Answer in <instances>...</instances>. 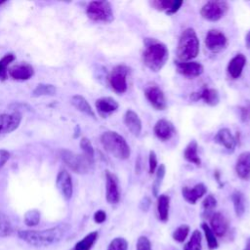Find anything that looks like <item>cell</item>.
<instances>
[{"label":"cell","mask_w":250,"mask_h":250,"mask_svg":"<svg viewBox=\"0 0 250 250\" xmlns=\"http://www.w3.org/2000/svg\"><path fill=\"white\" fill-rule=\"evenodd\" d=\"M214 140L216 143L225 146L228 150H230V151L234 150V147L236 145V140L228 128H223V129L219 130L218 133L216 134Z\"/></svg>","instance_id":"24"},{"label":"cell","mask_w":250,"mask_h":250,"mask_svg":"<svg viewBox=\"0 0 250 250\" xmlns=\"http://www.w3.org/2000/svg\"><path fill=\"white\" fill-rule=\"evenodd\" d=\"M21 119L22 115L18 111L12 113H0V137L10 134L18 129Z\"/></svg>","instance_id":"9"},{"label":"cell","mask_w":250,"mask_h":250,"mask_svg":"<svg viewBox=\"0 0 250 250\" xmlns=\"http://www.w3.org/2000/svg\"><path fill=\"white\" fill-rule=\"evenodd\" d=\"M71 104L80 112L96 119V113L94 109L92 108L91 104L88 103V101L81 95H74L71 97Z\"/></svg>","instance_id":"25"},{"label":"cell","mask_w":250,"mask_h":250,"mask_svg":"<svg viewBox=\"0 0 250 250\" xmlns=\"http://www.w3.org/2000/svg\"><path fill=\"white\" fill-rule=\"evenodd\" d=\"M98 239V231H92L79 240L72 250H91L96 240Z\"/></svg>","instance_id":"29"},{"label":"cell","mask_w":250,"mask_h":250,"mask_svg":"<svg viewBox=\"0 0 250 250\" xmlns=\"http://www.w3.org/2000/svg\"><path fill=\"white\" fill-rule=\"evenodd\" d=\"M217 206V200L213 194H208L205 199L202 202V207H203V214L206 217H210L214 212V208Z\"/></svg>","instance_id":"36"},{"label":"cell","mask_w":250,"mask_h":250,"mask_svg":"<svg viewBox=\"0 0 250 250\" xmlns=\"http://www.w3.org/2000/svg\"><path fill=\"white\" fill-rule=\"evenodd\" d=\"M231 200L233 203V208L235 215L237 217H242L245 213V197L240 190H234L231 194Z\"/></svg>","instance_id":"28"},{"label":"cell","mask_w":250,"mask_h":250,"mask_svg":"<svg viewBox=\"0 0 250 250\" xmlns=\"http://www.w3.org/2000/svg\"><path fill=\"white\" fill-rule=\"evenodd\" d=\"M69 229L66 224L58 225L56 227L35 230V229H21L19 230L18 235L21 239L35 247H46L61 241Z\"/></svg>","instance_id":"1"},{"label":"cell","mask_w":250,"mask_h":250,"mask_svg":"<svg viewBox=\"0 0 250 250\" xmlns=\"http://www.w3.org/2000/svg\"><path fill=\"white\" fill-rule=\"evenodd\" d=\"M24 224L28 227H34L37 226L40 222V212L36 209L28 210L23 217Z\"/></svg>","instance_id":"37"},{"label":"cell","mask_w":250,"mask_h":250,"mask_svg":"<svg viewBox=\"0 0 250 250\" xmlns=\"http://www.w3.org/2000/svg\"><path fill=\"white\" fill-rule=\"evenodd\" d=\"M106 219V214L104 210H98L95 212L94 214V221L97 223V224H102L105 221Z\"/></svg>","instance_id":"45"},{"label":"cell","mask_w":250,"mask_h":250,"mask_svg":"<svg viewBox=\"0 0 250 250\" xmlns=\"http://www.w3.org/2000/svg\"><path fill=\"white\" fill-rule=\"evenodd\" d=\"M170 197L166 194H160L157 197V214L161 222L165 223L169 218Z\"/></svg>","instance_id":"27"},{"label":"cell","mask_w":250,"mask_h":250,"mask_svg":"<svg viewBox=\"0 0 250 250\" xmlns=\"http://www.w3.org/2000/svg\"><path fill=\"white\" fill-rule=\"evenodd\" d=\"M236 175L242 180L250 179V151L239 154L235 164Z\"/></svg>","instance_id":"20"},{"label":"cell","mask_w":250,"mask_h":250,"mask_svg":"<svg viewBox=\"0 0 250 250\" xmlns=\"http://www.w3.org/2000/svg\"><path fill=\"white\" fill-rule=\"evenodd\" d=\"M57 92V88L52 84L40 83L38 84L31 93V96L34 98L42 97V96H54Z\"/></svg>","instance_id":"30"},{"label":"cell","mask_w":250,"mask_h":250,"mask_svg":"<svg viewBox=\"0 0 250 250\" xmlns=\"http://www.w3.org/2000/svg\"><path fill=\"white\" fill-rule=\"evenodd\" d=\"M145 96L148 103L157 110H163L167 106V102L163 91L156 85L146 88Z\"/></svg>","instance_id":"12"},{"label":"cell","mask_w":250,"mask_h":250,"mask_svg":"<svg viewBox=\"0 0 250 250\" xmlns=\"http://www.w3.org/2000/svg\"><path fill=\"white\" fill-rule=\"evenodd\" d=\"M243 250H250V237L247 239L246 244H245V247H244Z\"/></svg>","instance_id":"50"},{"label":"cell","mask_w":250,"mask_h":250,"mask_svg":"<svg viewBox=\"0 0 250 250\" xmlns=\"http://www.w3.org/2000/svg\"><path fill=\"white\" fill-rule=\"evenodd\" d=\"M80 147L82 150V154L92 163L95 162V150L92 146L90 140L86 137H83L80 141Z\"/></svg>","instance_id":"34"},{"label":"cell","mask_w":250,"mask_h":250,"mask_svg":"<svg viewBox=\"0 0 250 250\" xmlns=\"http://www.w3.org/2000/svg\"><path fill=\"white\" fill-rule=\"evenodd\" d=\"M8 74L15 80L25 81L34 75V68L28 62H20L12 65L8 69Z\"/></svg>","instance_id":"14"},{"label":"cell","mask_w":250,"mask_h":250,"mask_svg":"<svg viewBox=\"0 0 250 250\" xmlns=\"http://www.w3.org/2000/svg\"><path fill=\"white\" fill-rule=\"evenodd\" d=\"M129 68L125 64L114 66L108 74L107 81L110 88L117 94H123L127 91V75Z\"/></svg>","instance_id":"7"},{"label":"cell","mask_w":250,"mask_h":250,"mask_svg":"<svg viewBox=\"0 0 250 250\" xmlns=\"http://www.w3.org/2000/svg\"><path fill=\"white\" fill-rule=\"evenodd\" d=\"M56 186L65 200H69L73 194V184L70 174L65 170L62 169L56 179Z\"/></svg>","instance_id":"13"},{"label":"cell","mask_w":250,"mask_h":250,"mask_svg":"<svg viewBox=\"0 0 250 250\" xmlns=\"http://www.w3.org/2000/svg\"><path fill=\"white\" fill-rule=\"evenodd\" d=\"M143 61L145 65L153 72L161 70L169 58L167 46L154 38H146Z\"/></svg>","instance_id":"2"},{"label":"cell","mask_w":250,"mask_h":250,"mask_svg":"<svg viewBox=\"0 0 250 250\" xmlns=\"http://www.w3.org/2000/svg\"><path fill=\"white\" fill-rule=\"evenodd\" d=\"M183 3H184V2H183L182 0H174V3H173V5H172V7L170 8L169 11L166 12V14H167V15H173V14L177 13V12L179 11V9L182 7Z\"/></svg>","instance_id":"47"},{"label":"cell","mask_w":250,"mask_h":250,"mask_svg":"<svg viewBox=\"0 0 250 250\" xmlns=\"http://www.w3.org/2000/svg\"><path fill=\"white\" fill-rule=\"evenodd\" d=\"M189 232V227L188 225H181L179 226L172 233V237L177 242H184L188 237Z\"/></svg>","instance_id":"38"},{"label":"cell","mask_w":250,"mask_h":250,"mask_svg":"<svg viewBox=\"0 0 250 250\" xmlns=\"http://www.w3.org/2000/svg\"><path fill=\"white\" fill-rule=\"evenodd\" d=\"M10 158V152L6 149H0V170Z\"/></svg>","instance_id":"46"},{"label":"cell","mask_w":250,"mask_h":250,"mask_svg":"<svg viewBox=\"0 0 250 250\" xmlns=\"http://www.w3.org/2000/svg\"><path fill=\"white\" fill-rule=\"evenodd\" d=\"M245 64H246L245 56L243 54H237L229 62L228 67H227L228 73L231 78L236 79L241 75Z\"/></svg>","instance_id":"21"},{"label":"cell","mask_w":250,"mask_h":250,"mask_svg":"<svg viewBox=\"0 0 250 250\" xmlns=\"http://www.w3.org/2000/svg\"><path fill=\"white\" fill-rule=\"evenodd\" d=\"M15 61V55L8 53L0 59V81H5L8 78V66Z\"/></svg>","instance_id":"33"},{"label":"cell","mask_w":250,"mask_h":250,"mask_svg":"<svg viewBox=\"0 0 250 250\" xmlns=\"http://www.w3.org/2000/svg\"><path fill=\"white\" fill-rule=\"evenodd\" d=\"M166 173V167L164 164H160L157 169H156V175H155V180L152 184V194L154 196L158 195V191L160 188V186L162 184V181L164 179Z\"/></svg>","instance_id":"35"},{"label":"cell","mask_w":250,"mask_h":250,"mask_svg":"<svg viewBox=\"0 0 250 250\" xmlns=\"http://www.w3.org/2000/svg\"><path fill=\"white\" fill-rule=\"evenodd\" d=\"M174 3V0H152L150 5L157 11H169Z\"/></svg>","instance_id":"40"},{"label":"cell","mask_w":250,"mask_h":250,"mask_svg":"<svg viewBox=\"0 0 250 250\" xmlns=\"http://www.w3.org/2000/svg\"><path fill=\"white\" fill-rule=\"evenodd\" d=\"M153 132H154V135L160 141L166 142L175 135L176 129L174 124L171 121H169L168 119L162 118L155 123L153 127Z\"/></svg>","instance_id":"16"},{"label":"cell","mask_w":250,"mask_h":250,"mask_svg":"<svg viewBox=\"0 0 250 250\" xmlns=\"http://www.w3.org/2000/svg\"><path fill=\"white\" fill-rule=\"evenodd\" d=\"M12 232V226L9 220L4 217L0 216V237H5L10 235Z\"/></svg>","instance_id":"41"},{"label":"cell","mask_w":250,"mask_h":250,"mask_svg":"<svg viewBox=\"0 0 250 250\" xmlns=\"http://www.w3.org/2000/svg\"><path fill=\"white\" fill-rule=\"evenodd\" d=\"M105 198L109 204H116L120 200L118 180L108 170L105 171Z\"/></svg>","instance_id":"10"},{"label":"cell","mask_w":250,"mask_h":250,"mask_svg":"<svg viewBox=\"0 0 250 250\" xmlns=\"http://www.w3.org/2000/svg\"><path fill=\"white\" fill-rule=\"evenodd\" d=\"M101 144L105 151L115 158L125 160L129 158L131 149L126 140L114 131H106L101 135Z\"/></svg>","instance_id":"3"},{"label":"cell","mask_w":250,"mask_h":250,"mask_svg":"<svg viewBox=\"0 0 250 250\" xmlns=\"http://www.w3.org/2000/svg\"><path fill=\"white\" fill-rule=\"evenodd\" d=\"M192 99L194 100H203L205 104L210 106H215L220 102L219 92L214 88H203L199 93H193ZM190 96V97H191Z\"/></svg>","instance_id":"23"},{"label":"cell","mask_w":250,"mask_h":250,"mask_svg":"<svg viewBox=\"0 0 250 250\" xmlns=\"http://www.w3.org/2000/svg\"><path fill=\"white\" fill-rule=\"evenodd\" d=\"M96 109L102 117H106L116 111L119 107L118 103L111 97H103L96 101Z\"/></svg>","instance_id":"18"},{"label":"cell","mask_w":250,"mask_h":250,"mask_svg":"<svg viewBox=\"0 0 250 250\" xmlns=\"http://www.w3.org/2000/svg\"><path fill=\"white\" fill-rule=\"evenodd\" d=\"M209 222H210L209 227L216 236L223 237L227 234L229 230V222L222 213L214 212L209 217Z\"/></svg>","instance_id":"17"},{"label":"cell","mask_w":250,"mask_h":250,"mask_svg":"<svg viewBox=\"0 0 250 250\" xmlns=\"http://www.w3.org/2000/svg\"><path fill=\"white\" fill-rule=\"evenodd\" d=\"M229 10V4L226 1H208L200 9V15L209 21L221 20Z\"/></svg>","instance_id":"8"},{"label":"cell","mask_w":250,"mask_h":250,"mask_svg":"<svg viewBox=\"0 0 250 250\" xmlns=\"http://www.w3.org/2000/svg\"><path fill=\"white\" fill-rule=\"evenodd\" d=\"M157 157L156 154L153 150L149 151V155H148V172L149 174H153L155 172V170L157 169Z\"/></svg>","instance_id":"43"},{"label":"cell","mask_w":250,"mask_h":250,"mask_svg":"<svg viewBox=\"0 0 250 250\" xmlns=\"http://www.w3.org/2000/svg\"><path fill=\"white\" fill-rule=\"evenodd\" d=\"M201 228H202V230L205 234V238H206L209 250L217 249L219 247V242L217 240V236L214 234V232L210 229L209 225H207V223H202Z\"/></svg>","instance_id":"32"},{"label":"cell","mask_w":250,"mask_h":250,"mask_svg":"<svg viewBox=\"0 0 250 250\" xmlns=\"http://www.w3.org/2000/svg\"><path fill=\"white\" fill-rule=\"evenodd\" d=\"M60 156L62 161L77 174L88 173L94 165V163L89 161L83 154H77L68 149H62Z\"/></svg>","instance_id":"5"},{"label":"cell","mask_w":250,"mask_h":250,"mask_svg":"<svg viewBox=\"0 0 250 250\" xmlns=\"http://www.w3.org/2000/svg\"><path fill=\"white\" fill-rule=\"evenodd\" d=\"M3 3H4V2H0V5H1V4H3Z\"/></svg>","instance_id":"51"},{"label":"cell","mask_w":250,"mask_h":250,"mask_svg":"<svg viewBox=\"0 0 250 250\" xmlns=\"http://www.w3.org/2000/svg\"><path fill=\"white\" fill-rule=\"evenodd\" d=\"M149 206H150V199H149L148 197H145V198L142 200L141 204H140L141 209H142L143 211H147L148 208H149Z\"/></svg>","instance_id":"48"},{"label":"cell","mask_w":250,"mask_h":250,"mask_svg":"<svg viewBox=\"0 0 250 250\" xmlns=\"http://www.w3.org/2000/svg\"><path fill=\"white\" fill-rule=\"evenodd\" d=\"M199 53V39L193 28H186L180 35L177 56L179 62H188L197 57Z\"/></svg>","instance_id":"4"},{"label":"cell","mask_w":250,"mask_h":250,"mask_svg":"<svg viewBox=\"0 0 250 250\" xmlns=\"http://www.w3.org/2000/svg\"><path fill=\"white\" fill-rule=\"evenodd\" d=\"M228 43L226 35L217 29H211L207 32L205 37V46L208 50L213 53L220 52L223 50Z\"/></svg>","instance_id":"11"},{"label":"cell","mask_w":250,"mask_h":250,"mask_svg":"<svg viewBox=\"0 0 250 250\" xmlns=\"http://www.w3.org/2000/svg\"><path fill=\"white\" fill-rule=\"evenodd\" d=\"M245 45L248 49H250V30L247 32V34L245 36Z\"/></svg>","instance_id":"49"},{"label":"cell","mask_w":250,"mask_h":250,"mask_svg":"<svg viewBox=\"0 0 250 250\" xmlns=\"http://www.w3.org/2000/svg\"><path fill=\"white\" fill-rule=\"evenodd\" d=\"M240 118L243 122L250 119V101H248L245 105L240 107Z\"/></svg>","instance_id":"44"},{"label":"cell","mask_w":250,"mask_h":250,"mask_svg":"<svg viewBox=\"0 0 250 250\" xmlns=\"http://www.w3.org/2000/svg\"><path fill=\"white\" fill-rule=\"evenodd\" d=\"M136 250H152L151 243L146 236H140L136 243Z\"/></svg>","instance_id":"42"},{"label":"cell","mask_w":250,"mask_h":250,"mask_svg":"<svg viewBox=\"0 0 250 250\" xmlns=\"http://www.w3.org/2000/svg\"><path fill=\"white\" fill-rule=\"evenodd\" d=\"M207 191V188L204 184H196L192 188L184 187L182 188V195L186 201L190 204H195L199 198H201Z\"/></svg>","instance_id":"19"},{"label":"cell","mask_w":250,"mask_h":250,"mask_svg":"<svg viewBox=\"0 0 250 250\" xmlns=\"http://www.w3.org/2000/svg\"><path fill=\"white\" fill-rule=\"evenodd\" d=\"M177 71L188 78H194L202 74L204 67L198 62H176Z\"/></svg>","instance_id":"15"},{"label":"cell","mask_w":250,"mask_h":250,"mask_svg":"<svg viewBox=\"0 0 250 250\" xmlns=\"http://www.w3.org/2000/svg\"><path fill=\"white\" fill-rule=\"evenodd\" d=\"M124 124L127 129L136 137L142 132V121L139 115L132 109H128L124 114Z\"/></svg>","instance_id":"22"},{"label":"cell","mask_w":250,"mask_h":250,"mask_svg":"<svg viewBox=\"0 0 250 250\" xmlns=\"http://www.w3.org/2000/svg\"><path fill=\"white\" fill-rule=\"evenodd\" d=\"M198 145H197V142L192 140L190 141L188 146H186L185 148V151H184V158L191 163V164H194L196 166H200L201 164V160H200V157L198 155Z\"/></svg>","instance_id":"26"},{"label":"cell","mask_w":250,"mask_h":250,"mask_svg":"<svg viewBox=\"0 0 250 250\" xmlns=\"http://www.w3.org/2000/svg\"><path fill=\"white\" fill-rule=\"evenodd\" d=\"M202 235L198 229H194L191 233L189 240L184 246V250H201L202 248Z\"/></svg>","instance_id":"31"},{"label":"cell","mask_w":250,"mask_h":250,"mask_svg":"<svg viewBox=\"0 0 250 250\" xmlns=\"http://www.w3.org/2000/svg\"><path fill=\"white\" fill-rule=\"evenodd\" d=\"M128 243L127 240L123 237H115L108 244L107 250H127Z\"/></svg>","instance_id":"39"},{"label":"cell","mask_w":250,"mask_h":250,"mask_svg":"<svg viewBox=\"0 0 250 250\" xmlns=\"http://www.w3.org/2000/svg\"><path fill=\"white\" fill-rule=\"evenodd\" d=\"M88 18L94 21L110 22L113 21V11L108 1H92L86 8Z\"/></svg>","instance_id":"6"},{"label":"cell","mask_w":250,"mask_h":250,"mask_svg":"<svg viewBox=\"0 0 250 250\" xmlns=\"http://www.w3.org/2000/svg\"><path fill=\"white\" fill-rule=\"evenodd\" d=\"M0 216H1V215H0Z\"/></svg>","instance_id":"52"}]
</instances>
